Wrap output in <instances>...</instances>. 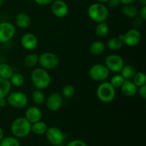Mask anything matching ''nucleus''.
Instances as JSON below:
<instances>
[{
    "mask_svg": "<svg viewBox=\"0 0 146 146\" xmlns=\"http://www.w3.org/2000/svg\"><path fill=\"white\" fill-rule=\"evenodd\" d=\"M31 80L36 89L43 90L50 85L51 78L46 70L42 68H36L31 73Z\"/></svg>",
    "mask_w": 146,
    "mask_h": 146,
    "instance_id": "f257e3e1",
    "label": "nucleus"
},
{
    "mask_svg": "<svg viewBox=\"0 0 146 146\" xmlns=\"http://www.w3.org/2000/svg\"><path fill=\"white\" fill-rule=\"evenodd\" d=\"M11 130L16 138H24L31 133V123L25 117H19L14 120L11 123Z\"/></svg>",
    "mask_w": 146,
    "mask_h": 146,
    "instance_id": "f03ea898",
    "label": "nucleus"
},
{
    "mask_svg": "<svg viewBox=\"0 0 146 146\" xmlns=\"http://www.w3.org/2000/svg\"><path fill=\"white\" fill-rule=\"evenodd\" d=\"M108 9L104 4L100 2L91 4L88 9V17L96 23L106 21L108 17Z\"/></svg>",
    "mask_w": 146,
    "mask_h": 146,
    "instance_id": "7ed1b4c3",
    "label": "nucleus"
},
{
    "mask_svg": "<svg viewBox=\"0 0 146 146\" xmlns=\"http://www.w3.org/2000/svg\"><path fill=\"white\" fill-rule=\"evenodd\" d=\"M98 99L103 103L108 104L113 101L115 96V88L108 81H103L96 89Z\"/></svg>",
    "mask_w": 146,
    "mask_h": 146,
    "instance_id": "20e7f679",
    "label": "nucleus"
},
{
    "mask_svg": "<svg viewBox=\"0 0 146 146\" xmlns=\"http://www.w3.org/2000/svg\"><path fill=\"white\" fill-rule=\"evenodd\" d=\"M38 64L44 69L52 70L58 66L59 58L54 53L44 52L38 56Z\"/></svg>",
    "mask_w": 146,
    "mask_h": 146,
    "instance_id": "39448f33",
    "label": "nucleus"
},
{
    "mask_svg": "<svg viewBox=\"0 0 146 146\" xmlns=\"http://www.w3.org/2000/svg\"><path fill=\"white\" fill-rule=\"evenodd\" d=\"M110 71L104 64H96L90 68L88 74L92 80L98 82L106 81L109 76Z\"/></svg>",
    "mask_w": 146,
    "mask_h": 146,
    "instance_id": "423d86ee",
    "label": "nucleus"
},
{
    "mask_svg": "<svg viewBox=\"0 0 146 146\" xmlns=\"http://www.w3.org/2000/svg\"><path fill=\"white\" fill-rule=\"evenodd\" d=\"M7 102L13 108H23L28 104V97L21 91H15L8 94Z\"/></svg>",
    "mask_w": 146,
    "mask_h": 146,
    "instance_id": "0eeeda50",
    "label": "nucleus"
},
{
    "mask_svg": "<svg viewBox=\"0 0 146 146\" xmlns=\"http://www.w3.org/2000/svg\"><path fill=\"white\" fill-rule=\"evenodd\" d=\"M104 65L109 70V71L119 73L124 66L123 58L117 54H110L106 57Z\"/></svg>",
    "mask_w": 146,
    "mask_h": 146,
    "instance_id": "6e6552de",
    "label": "nucleus"
},
{
    "mask_svg": "<svg viewBox=\"0 0 146 146\" xmlns=\"http://www.w3.org/2000/svg\"><path fill=\"white\" fill-rule=\"evenodd\" d=\"M47 141L54 145H61L65 139V135L61 129L57 127H51L46 131Z\"/></svg>",
    "mask_w": 146,
    "mask_h": 146,
    "instance_id": "1a4fd4ad",
    "label": "nucleus"
},
{
    "mask_svg": "<svg viewBox=\"0 0 146 146\" xmlns=\"http://www.w3.org/2000/svg\"><path fill=\"white\" fill-rule=\"evenodd\" d=\"M16 34V27L9 22L0 23V42L9 41Z\"/></svg>",
    "mask_w": 146,
    "mask_h": 146,
    "instance_id": "9d476101",
    "label": "nucleus"
},
{
    "mask_svg": "<svg viewBox=\"0 0 146 146\" xmlns=\"http://www.w3.org/2000/svg\"><path fill=\"white\" fill-rule=\"evenodd\" d=\"M141 33L137 29H131L123 34V42L124 44L130 47H133L138 45L141 41Z\"/></svg>",
    "mask_w": 146,
    "mask_h": 146,
    "instance_id": "9b49d317",
    "label": "nucleus"
},
{
    "mask_svg": "<svg viewBox=\"0 0 146 146\" xmlns=\"http://www.w3.org/2000/svg\"><path fill=\"white\" fill-rule=\"evenodd\" d=\"M51 11L55 17L64 18L68 13V6L64 0H54L51 3Z\"/></svg>",
    "mask_w": 146,
    "mask_h": 146,
    "instance_id": "f8f14e48",
    "label": "nucleus"
},
{
    "mask_svg": "<svg viewBox=\"0 0 146 146\" xmlns=\"http://www.w3.org/2000/svg\"><path fill=\"white\" fill-rule=\"evenodd\" d=\"M63 104V97L58 93H52L46 101L47 108L51 111H57L61 108Z\"/></svg>",
    "mask_w": 146,
    "mask_h": 146,
    "instance_id": "ddd939ff",
    "label": "nucleus"
},
{
    "mask_svg": "<svg viewBox=\"0 0 146 146\" xmlns=\"http://www.w3.org/2000/svg\"><path fill=\"white\" fill-rule=\"evenodd\" d=\"M21 44L26 50L32 51L38 46V38L32 33H26L21 37Z\"/></svg>",
    "mask_w": 146,
    "mask_h": 146,
    "instance_id": "4468645a",
    "label": "nucleus"
},
{
    "mask_svg": "<svg viewBox=\"0 0 146 146\" xmlns=\"http://www.w3.org/2000/svg\"><path fill=\"white\" fill-rule=\"evenodd\" d=\"M25 118L31 124L37 121H41L42 118V112L39 108L37 106H30L27 109L25 112Z\"/></svg>",
    "mask_w": 146,
    "mask_h": 146,
    "instance_id": "2eb2a0df",
    "label": "nucleus"
},
{
    "mask_svg": "<svg viewBox=\"0 0 146 146\" xmlns=\"http://www.w3.org/2000/svg\"><path fill=\"white\" fill-rule=\"evenodd\" d=\"M120 88L122 94L127 97L134 96L138 92V87L130 80H125Z\"/></svg>",
    "mask_w": 146,
    "mask_h": 146,
    "instance_id": "dca6fc26",
    "label": "nucleus"
},
{
    "mask_svg": "<svg viewBox=\"0 0 146 146\" xmlns=\"http://www.w3.org/2000/svg\"><path fill=\"white\" fill-rule=\"evenodd\" d=\"M15 24L21 29H28L31 24V19L25 13H19L15 17Z\"/></svg>",
    "mask_w": 146,
    "mask_h": 146,
    "instance_id": "f3484780",
    "label": "nucleus"
},
{
    "mask_svg": "<svg viewBox=\"0 0 146 146\" xmlns=\"http://www.w3.org/2000/svg\"><path fill=\"white\" fill-rule=\"evenodd\" d=\"M106 46L103 41H95L91 44L89 47V51L92 55L95 56L101 55L105 51Z\"/></svg>",
    "mask_w": 146,
    "mask_h": 146,
    "instance_id": "a211bd4d",
    "label": "nucleus"
},
{
    "mask_svg": "<svg viewBox=\"0 0 146 146\" xmlns=\"http://www.w3.org/2000/svg\"><path fill=\"white\" fill-rule=\"evenodd\" d=\"M122 12L125 17L128 19H134L138 15V9L135 5L125 4L122 8Z\"/></svg>",
    "mask_w": 146,
    "mask_h": 146,
    "instance_id": "6ab92c4d",
    "label": "nucleus"
},
{
    "mask_svg": "<svg viewBox=\"0 0 146 146\" xmlns=\"http://www.w3.org/2000/svg\"><path fill=\"white\" fill-rule=\"evenodd\" d=\"M47 129H48L47 124L44 121H39L31 124V131L36 135H41L45 134Z\"/></svg>",
    "mask_w": 146,
    "mask_h": 146,
    "instance_id": "aec40b11",
    "label": "nucleus"
},
{
    "mask_svg": "<svg viewBox=\"0 0 146 146\" xmlns=\"http://www.w3.org/2000/svg\"><path fill=\"white\" fill-rule=\"evenodd\" d=\"M11 84L9 80L0 77V98H5L9 94Z\"/></svg>",
    "mask_w": 146,
    "mask_h": 146,
    "instance_id": "412c9836",
    "label": "nucleus"
},
{
    "mask_svg": "<svg viewBox=\"0 0 146 146\" xmlns=\"http://www.w3.org/2000/svg\"><path fill=\"white\" fill-rule=\"evenodd\" d=\"M123 45L122 40L120 39L118 37H113L107 41L106 46L111 51H118Z\"/></svg>",
    "mask_w": 146,
    "mask_h": 146,
    "instance_id": "4be33fe9",
    "label": "nucleus"
},
{
    "mask_svg": "<svg viewBox=\"0 0 146 146\" xmlns=\"http://www.w3.org/2000/svg\"><path fill=\"white\" fill-rule=\"evenodd\" d=\"M109 32V27L106 21L98 23L95 29V33L98 37L106 36Z\"/></svg>",
    "mask_w": 146,
    "mask_h": 146,
    "instance_id": "5701e85b",
    "label": "nucleus"
},
{
    "mask_svg": "<svg viewBox=\"0 0 146 146\" xmlns=\"http://www.w3.org/2000/svg\"><path fill=\"white\" fill-rule=\"evenodd\" d=\"M38 63V56L36 54L31 53L25 56L24 59V64L27 68H33Z\"/></svg>",
    "mask_w": 146,
    "mask_h": 146,
    "instance_id": "b1692460",
    "label": "nucleus"
},
{
    "mask_svg": "<svg viewBox=\"0 0 146 146\" xmlns=\"http://www.w3.org/2000/svg\"><path fill=\"white\" fill-rule=\"evenodd\" d=\"M136 72V69L133 66L127 65L123 67L121 71V75L123 77L125 80H130L133 78Z\"/></svg>",
    "mask_w": 146,
    "mask_h": 146,
    "instance_id": "393cba45",
    "label": "nucleus"
},
{
    "mask_svg": "<svg viewBox=\"0 0 146 146\" xmlns=\"http://www.w3.org/2000/svg\"><path fill=\"white\" fill-rule=\"evenodd\" d=\"M14 74V70L11 66L7 64H0V77L5 79L9 80L12 74Z\"/></svg>",
    "mask_w": 146,
    "mask_h": 146,
    "instance_id": "a878e982",
    "label": "nucleus"
},
{
    "mask_svg": "<svg viewBox=\"0 0 146 146\" xmlns=\"http://www.w3.org/2000/svg\"><path fill=\"white\" fill-rule=\"evenodd\" d=\"M33 101L36 105H42L45 102V95L41 90L36 89L32 92L31 95Z\"/></svg>",
    "mask_w": 146,
    "mask_h": 146,
    "instance_id": "bb28decb",
    "label": "nucleus"
},
{
    "mask_svg": "<svg viewBox=\"0 0 146 146\" xmlns=\"http://www.w3.org/2000/svg\"><path fill=\"white\" fill-rule=\"evenodd\" d=\"M9 80L11 85L16 87H20L23 86V84H24V81H25L24 76L18 72H14Z\"/></svg>",
    "mask_w": 146,
    "mask_h": 146,
    "instance_id": "cd10ccee",
    "label": "nucleus"
},
{
    "mask_svg": "<svg viewBox=\"0 0 146 146\" xmlns=\"http://www.w3.org/2000/svg\"><path fill=\"white\" fill-rule=\"evenodd\" d=\"M133 82L134 83L135 86L138 88L142 86L145 85L146 81V76L145 74L143 72H136L134 76L133 77Z\"/></svg>",
    "mask_w": 146,
    "mask_h": 146,
    "instance_id": "c85d7f7f",
    "label": "nucleus"
},
{
    "mask_svg": "<svg viewBox=\"0 0 146 146\" xmlns=\"http://www.w3.org/2000/svg\"><path fill=\"white\" fill-rule=\"evenodd\" d=\"M76 89L74 86L71 84H67L64 86L61 91V96L65 98H71L75 95Z\"/></svg>",
    "mask_w": 146,
    "mask_h": 146,
    "instance_id": "c756f323",
    "label": "nucleus"
},
{
    "mask_svg": "<svg viewBox=\"0 0 146 146\" xmlns=\"http://www.w3.org/2000/svg\"><path fill=\"white\" fill-rule=\"evenodd\" d=\"M0 146H20V143L16 137H6L0 141Z\"/></svg>",
    "mask_w": 146,
    "mask_h": 146,
    "instance_id": "7c9ffc66",
    "label": "nucleus"
},
{
    "mask_svg": "<svg viewBox=\"0 0 146 146\" xmlns=\"http://www.w3.org/2000/svg\"><path fill=\"white\" fill-rule=\"evenodd\" d=\"M124 81H125V79L121 74H115V75L113 76L112 78H111L110 83L114 88H117L121 86Z\"/></svg>",
    "mask_w": 146,
    "mask_h": 146,
    "instance_id": "2f4dec72",
    "label": "nucleus"
},
{
    "mask_svg": "<svg viewBox=\"0 0 146 146\" xmlns=\"http://www.w3.org/2000/svg\"><path fill=\"white\" fill-rule=\"evenodd\" d=\"M66 146H87V144L81 140H74L68 143Z\"/></svg>",
    "mask_w": 146,
    "mask_h": 146,
    "instance_id": "473e14b6",
    "label": "nucleus"
},
{
    "mask_svg": "<svg viewBox=\"0 0 146 146\" xmlns=\"http://www.w3.org/2000/svg\"><path fill=\"white\" fill-rule=\"evenodd\" d=\"M138 94H139V96L143 99H145L146 98V85L142 86L139 87V89H138Z\"/></svg>",
    "mask_w": 146,
    "mask_h": 146,
    "instance_id": "72a5a7b5",
    "label": "nucleus"
},
{
    "mask_svg": "<svg viewBox=\"0 0 146 146\" xmlns=\"http://www.w3.org/2000/svg\"><path fill=\"white\" fill-rule=\"evenodd\" d=\"M54 0H34L38 5L40 6H47L51 4Z\"/></svg>",
    "mask_w": 146,
    "mask_h": 146,
    "instance_id": "f704fd0d",
    "label": "nucleus"
},
{
    "mask_svg": "<svg viewBox=\"0 0 146 146\" xmlns=\"http://www.w3.org/2000/svg\"><path fill=\"white\" fill-rule=\"evenodd\" d=\"M143 21V20L142 19H141L140 17L138 18V17H136L135 18H134V20L133 21V26L134 27V28L136 29V27H138L142 25Z\"/></svg>",
    "mask_w": 146,
    "mask_h": 146,
    "instance_id": "c9c22d12",
    "label": "nucleus"
},
{
    "mask_svg": "<svg viewBox=\"0 0 146 146\" xmlns=\"http://www.w3.org/2000/svg\"><path fill=\"white\" fill-rule=\"evenodd\" d=\"M108 3L109 7L111 8H116V7H119L120 4H121L120 0H109Z\"/></svg>",
    "mask_w": 146,
    "mask_h": 146,
    "instance_id": "e433bc0d",
    "label": "nucleus"
},
{
    "mask_svg": "<svg viewBox=\"0 0 146 146\" xmlns=\"http://www.w3.org/2000/svg\"><path fill=\"white\" fill-rule=\"evenodd\" d=\"M140 15V18L142 19L143 21H145L146 20V6L143 5L142 8L141 9V11L140 12H138Z\"/></svg>",
    "mask_w": 146,
    "mask_h": 146,
    "instance_id": "4c0bfd02",
    "label": "nucleus"
},
{
    "mask_svg": "<svg viewBox=\"0 0 146 146\" xmlns=\"http://www.w3.org/2000/svg\"><path fill=\"white\" fill-rule=\"evenodd\" d=\"M135 1V0H120V1H121V4H124V5H125V4H133V3Z\"/></svg>",
    "mask_w": 146,
    "mask_h": 146,
    "instance_id": "58836bf2",
    "label": "nucleus"
},
{
    "mask_svg": "<svg viewBox=\"0 0 146 146\" xmlns=\"http://www.w3.org/2000/svg\"><path fill=\"white\" fill-rule=\"evenodd\" d=\"M7 102L6 99L4 98H0V107L1 108H3V107H5L6 105H7Z\"/></svg>",
    "mask_w": 146,
    "mask_h": 146,
    "instance_id": "ea45409f",
    "label": "nucleus"
},
{
    "mask_svg": "<svg viewBox=\"0 0 146 146\" xmlns=\"http://www.w3.org/2000/svg\"><path fill=\"white\" fill-rule=\"evenodd\" d=\"M3 138H4V131H3L2 128L0 127V141L2 140Z\"/></svg>",
    "mask_w": 146,
    "mask_h": 146,
    "instance_id": "a19ab883",
    "label": "nucleus"
},
{
    "mask_svg": "<svg viewBox=\"0 0 146 146\" xmlns=\"http://www.w3.org/2000/svg\"><path fill=\"white\" fill-rule=\"evenodd\" d=\"M138 1H139L141 4H142L143 5H145L146 4V0H138Z\"/></svg>",
    "mask_w": 146,
    "mask_h": 146,
    "instance_id": "79ce46f5",
    "label": "nucleus"
},
{
    "mask_svg": "<svg viewBox=\"0 0 146 146\" xmlns=\"http://www.w3.org/2000/svg\"><path fill=\"white\" fill-rule=\"evenodd\" d=\"M97 1H98V2L102 3V4H104V3H106V2H108V1H109V0H97Z\"/></svg>",
    "mask_w": 146,
    "mask_h": 146,
    "instance_id": "37998d69",
    "label": "nucleus"
},
{
    "mask_svg": "<svg viewBox=\"0 0 146 146\" xmlns=\"http://www.w3.org/2000/svg\"><path fill=\"white\" fill-rule=\"evenodd\" d=\"M3 2H4V1H3V0H0V7H1V6L2 5Z\"/></svg>",
    "mask_w": 146,
    "mask_h": 146,
    "instance_id": "c03bdc74",
    "label": "nucleus"
},
{
    "mask_svg": "<svg viewBox=\"0 0 146 146\" xmlns=\"http://www.w3.org/2000/svg\"><path fill=\"white\" fill-rule=\"evenodd\" d=\"M54 146H64V145H54Z\"/></svg>",
    "mask_w": 146,
    "mask_h": 146,
    "instance_id": "a18cd8bd",
    "label": "nucleus"
}]
</instances>
